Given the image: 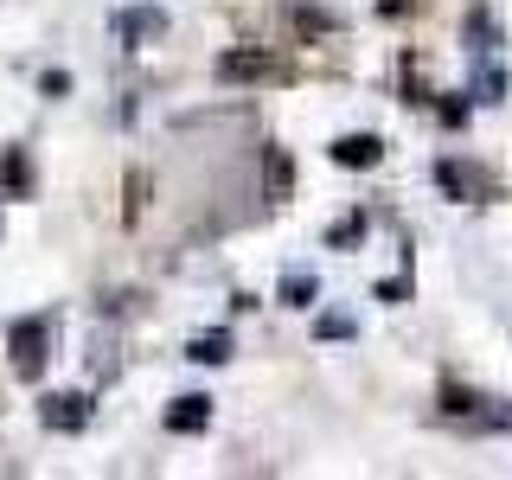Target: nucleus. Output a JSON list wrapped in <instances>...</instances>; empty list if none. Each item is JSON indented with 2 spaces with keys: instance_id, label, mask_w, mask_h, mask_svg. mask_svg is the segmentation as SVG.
<instances>
[{
  "instance_id": "423d86ee",
  "label": "nucleus",
  "mask_w": 512,
  "mask_h": 480,
  "mask_svg": "<svg viewBox=\"0 0 512 480\" xmlns=\"http://www.w3.org/2000/svg\"><path fill=\"white\" fill-rule=\"evenodd\" d=\"M333 160H340V167H378L384 141L378 135H340V141H333Z\"/></svg>"
},
{
  "instance_id": "9b49d317",
  "label": "nucleus",
  "mask_w": 512,
  "mask_h": 480,
  "mask_svg": "<svg viewBox=\"0 0 512 480\" xmlns=\"http://www.w3.org/2000/svg\"><path fill=\"white\" fill-rule=\"evenodd\" d=\"M500 96H506V77L500 71H480L474 77V103H500Z\"/></svg>"
},
{
  "instance_id": "f8f14e48",
  "label": "nucleus",
  "mask_w": 512,
  "mask_h": 480,
  "mask_svg": "<svg viewBox=\"0 0 512 480\" xmlns=\"http://www.w3.org/2000/svg\"><path fill=\"white\" fill-rule=\"evenodd\" d=\"M314 333H320V340H346L352 320H346V314H320V320H314Z\"/></svg>"
},
{
  "instance_id": "2eb2a0df",
  "label": "nucleus",
  "mask_w": 512,
  "mask_h": 480,
  "mask_svg": "<svg viewBox=\"0 0 512 480\" xmlns=\"http://www.w3.org/2000/svg\"><path fill=\"white\" fill-rule=\"evenodd\" d=\"M359 231H365V218H346V224H333V250H340V244H359Z\"/></svg>"
},
{
  "instance_id": "4468645a",
  "label": "nucleus",
  "mask_w": 512,
  "mask_h": 480,
  "mask_svg": "<svg viewBox=\"0 0 512 480\" xmlns=\"http://www.w3.org/2000/svg\"><path fill=\"white\" fill-rule=\"evenodd\" d=\"M122 32H128V39H141V32H160V13H128Z\"/></svg>"
},
{
  "instance_id": "f03ea898",
  "label": "nucleus",
  "mask_w": 512,
  "mask_h": 480,
  "mask_svg": "<svg viewBox=\"0 0 512 480\" xmlns=\"http://www.w3.org/2000/svg\"><path fill=\"white\" fill-rule=\"evenodd\" d=\"M442 416H448V423H461V429H500V423H512V410H487V397L455 391V384L442 391Z\"/></svg>"
},
{
  "instance_id": "ddd939ff",
  "label": "nucleus",
  "mask_w": 512,
  "mask_h": 480,
  "mask_svg": "<svg viewBox=\"0 0 512 480\" xmlns=\"http://www.w3.org/2000/svg\"><path fill=\"white\" fill-rule=\"evenodd\" d=\"M282 186H288V154H282V148H269V192L282 199Z\"/></svg>"
},
{
  "instance_id": "dca6fc26",
  "label": "nucleus",
  "mask_w": 512,
  "mask_h": 480,
  "mask_svg": "<svg viewBox=\"0 0 512 480\" xmlns=\"http://www.w3.org/2000/svg\"><path fill=\"white\" fill-rule=\"evenodd\" d=\"M378 13H410V0H378Z\"/></svg>"
},
{
  "instance_id": "20e7f679",
  "label": "nucleus",
  "mask_w": 512,
  "mask_h": 480,
  "mask_svg": "<svg viewBox=\"0 0 512 480\" xmlns=\"http://www.w3.org/2000/svg\"><path fill=\"white\" fill-rule=\"evenodd\" d=\"M7 346H13V372L20 378L45 372V320H20V327L7 333Z\"/></svg>"
},
{
  "instance_id": "1a4fd4ad",
  "label": "nucleus",
  "mask_w": 512,
  "mask_h": 480,
  "mask_svg": "<svg viewBox=\"0 0 512 480\" xmlns=\"http://www.w3.org/2000/svg\"><path fill=\"white\" fill-rule=\"evenodd\" d=\"M282 301H288V308H308V301H314V276H308V269L282 276Z\"/></svg>"
},
{
  "instance_id": "6e6552de",
  "label": "nucleus",
  "mask_w": 512,
  "mask_h": 480,
  "mask_svg": "<svg viewBox=\"0 0 512 480\" xmlns=\"http://www.w3.org/2000/svg\"><path fill=\"white\" fill-rule=\"evenodd\" d=\"M0 180H7V192H13V199H26V192H32V167H26V154H20V148L7 154V167H0Z\"/></svg>"
},
{
  "instance_id": "39448f33",
  "label": "nucleus",
  "mask_w": 512,
  "mask_h": 480,
  "mask_svg": "<svg viewBox=\"0 0 512 480\" xmlns=\"http://www.w3.org/2000/svg\"><path fill=\"white\" fill-rule=\"evenodd\" d=\"M39 416H45V429H64V436H71V429H84L90 423V397H77V391H52L39 404Z\"/></svg>"
},
{
  "instance_id": "f257e3e1",
  "label": "nucleus",
  "mask_w": 512,
  "mask_h": 480,
  "mask_svg": "<svg viewBox=\"0 0 512 480\" xmlns=\"http://www.w3.org/2000/svg\"><path fill=\"white\" fill-rule=\"evenodd\" d=\"M218 77H224V84H276V77H288V64L269 58V52H224Z\"/></svg>"
},
{
  "instance_id": "0eeeda50",
  "label": "nucleus",
  "mask_w": 512,
  "mask_h": 480,
  "mask_svg": "<svg viewBox=\"0 0 512 480\" xmlns=\"http://www.w3.org/2000/svg\"><path fill=\"white\" fill-rule=\"evenodd\" d=\"M205 423H212V397H180L167 410V429H180V436H199Z\"/></svg>"
},
{
  "instance_id": "9d476101",
  "label": "nucleus",
  "mask_w": 512,
  "mask_h": 480,
  "mask_svg": "<svg viewBox=\"0 0 512 480\" xmlns=\"http://www.w3.org/2000/svg\"><path fill=\"white\" fill-rule=\"evenodd\" d=\"M186 352H192V359H199V365H218L224 352H231V340H224V333H205V340H192Z\"/></svg>"
},
{
  "instance_id": "7ed1b4c3",
  "label": "nucleus",
  "mask_w": 512,
  "mask_h": 480,
  "mask_svg": "<svg viewBox=\"0 0 512 480\" xmlns=\"http://www.w3.org/2000/svg\"><path fill=\"white\" fill-rule=\"evenodd\" d=\"M436 186L442 192H455V199H468V205H480V199H493V173H480V167H461V160H442L436 167Z\"/></svg>"
}]
</instances>
